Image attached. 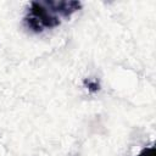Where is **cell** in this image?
Returning a JSON list of instances; mask_svg holds the SVG:
<instances>
[{
	"label": "cell",
	"instance_id": "cell-2",
	"mask_svg": "<svg viewBox=\"0 0 156 156\" xmlns=\"http://www.w3.org/2000/svg\"><path fill=\"white\" fill-rule=\"evenodd\" d=\"M138 156H156V151H155V147L154 146H149V147H144L139 154Z\"/></svg>",
	"mask_w": 156,
	"mask_h": 156
},
{
	"label": "cell",
	"instance_id": "cell-1",
	"mask_svg": "<svg viewBox=\"0 0 156 156\" xmlns=\"http://www.w3.org/2000/svg\"><path fill=\"white\" fill-rule=\"evenodd\" d=\"M82 9L80 1H32L23 18L27 29L33 33H41L61 24V18H68Z\"/></svg>",
	"mask_w": 156,
	"mask_h": 156
}]
</instances>
